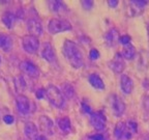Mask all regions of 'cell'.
Instances as JSON below:
<instances>
[{
  "label": "cell",
  "instance_id": "cb8c5ba5",
  "mask_svg": "<svg viewBox=\"0 0 149 140\" xmlns=\"http://www.w3.org/2000/svg\"><path fill=\"white\" fill-rule=\"evenodd\" d=\"M49 4H50L51 9L54 13H58V14H60V13L66 10V5H65L62 1H51Z\"/></svg>",
  "mask_w": 149,
  "mask_h": 140
},
{
  "label": "cell",
  "instance_id": "e575fe53",
  "mask_svg": "<svg viewBox=\"0 0 149 140\" xmlns=\"http://www.w3.org/2000/svg\"><path fill=\"white\" fill-rule=\"evenodd\" d=\"M147 34H148V38H149V24L147 26Z\"/></svg>",
  "mask_w": 149,
  "mask_h": 140
},
{
  "label": "cell",
  "instance_id": "4fadbf2b",
  "mask_svg": "<svg viewBox=\"0 0 149 140\" xmlns=\"http://www.w3.org/2000/svg\"><path fill=\"white\" fill-rule=\"evenodd\" d=\"M40 121V130L47 135H53V128H54V123L50 117L46 116V115H42L38 118Z\"/></svg>",
  "mask_w": 149,
  "mask_h": 140
},
{
  "label": "cell",
  "instance_id": "2e32d148",
  "mask_svg": "<svg viewBox=\"0 0 149 140\" xmlns=\"http://www.w3.org/2000/svg\"><path fill=\"white\" fill-rule=\"evenodd\" d=\"M0 49L5 53L12 51L13 40L10 35L6 34V33H0Z\"/></svg>",
  "mask_w": 149,
  "mask_h": 140
},
{
  "label": "cell",
  "instance_id": "484cf974",
  "mask_svg": "<svg viewBox=\"0 0 149 140\" xmlns=\"http://www.w3.org/2000/svg\"><path fill=\"white\" fill-rule=\"evenodd\" d=\"M130 40H132V38H130V35L125 34V35H122V36H119L118 42L120 43L121 45H123V47H124V46H127V45L130 44Z\"/></svg>",
  "mask_w": 149,
  "mask_h": 140
},
{
  "label": "cell",
  "instance_id": "3957f363",
  "mask_svg": "<svg viewBox=\"0 0 149 140\" xmlns=\"http://www.w3.org/2000/svg\"><path fill=\"white\" fill-rule=\"evenodd\" d=\"M72 28V24L64 19L53 18L48 23V31L51 34H58L65 31H70Z\"/></svg>",
  "mask_w": 149,
  "mask_h": 140
},
{
  "label": "cell",
  "instance_id": "4316f807",
  "mask_svg": "<svg viewBox=\"0 0 149 140\" xmlns=\"http://www.w3.org/2000/svg\"><path fill=\"white\" fill-rule=\"evenodd\" d=\"M89 58L91 59V60H96V59L100 58V52L97 51L96 49H91L90 51H89Z\"/></svg>",
  "mask_w": 149,
  "mask_h": 140
},
{
  "label": "cell",
  "instance_id": "277c9868",
  "mask_svg": "<svg viewBox=\"0 0 149 140\" xmlns=\"http://www.w3.org/2000/svg\"><path fill=\"white\" fill-rule=\"evenodd\" d=\"M22 46L27 53L35 54L40 49V41L34 35L28 34L22 38Z\"/></svg>",
  "mask_w": 149,
  "mask_h": 140
},
{
  "label": "cell",
  "instance_id": "7a4b0ae2",
  "mask_svg": "<svg viewBox=\"0 0 149 140\" xmlns=\"http://www.w3.org/2000/svg\"><path fill=\"white\" fill-rule=\"evenodd\" d=\"M46 97L55 108L62 109L64 107L65 99L61 93L60 89L58 87H56L55 85H49L48 86V88L46 89Z\"/></svg>",
  "mask_w": 149,
  "mask_h": 140
},
{
  "label": "cell",
  "instance_id": "8992f818",
  "mask_svg": "<svg viewBox=\"0 0 149 140\" xmlns=\"http://www.w3.org/2000/svg\"><path fill=\"white\" fill-rule=\"evenodd\" d=\"M20 70L22 73L27 75L28 77L32 78V79H36L40 77V71L37 68V65L34 64L32 61L30 60H24L20 63Z\"/></svg>",
  "mask_w": 149,
  "mask_h": 140
},
{
  "label": "cell",
  "instance_id": "e0dca14e",
  "mask_svg": "<svg viewBox=\"0 0 149 140\" xmlns=\"http://www.w3.org/2000/svg\"><path fill=\"white\" fill-rule=\"evenodd\" d=\"M88 82L91 86L96 90H104L105 89V83L102 81V77L97 74H91L88 76Z\"/></svg>",
  "mask_w": 149,
  "mask_h": 140
},
{
  "label": "cell",
  "instance_id": "603a6c76",
  "mask_svg": "<svg viewBox=\"0 0 149 140\" xmlns=\"http://www.w3.org/2000/svg\"><path fill=\"white\" fill-rule=\"evenodd\" d=\"M60 91L63 94V97H64V99H72L74 96V86L70 83H63L61 85Z\"/></svg>",
  "mask_w": 149,
  "mask_h": 140
},
{
  "label": "cell",
  "instance_id": "83f0119b",
  "mask_svg": "<svg viewBox=\"0 0 149 140\" xmlns=\"http://www.w3.org/2000/svg\"><path fill=\"white\" fill-rule=\"evenodd\" d=\"M2 119L6 125H13L15 123V117L13 116V115H10V114L4 115V116L2 117Z\"/></svg>",
  "mask_w": 149,
  "mask_h": 140
},
{
  "label": "cell",
  "instance_id": "9c48e42d",
  "mask_svg": "<svg viewBox=\"0 0 149 140\" xmlns=\"http://www.w3.org/2000/svg\"><path fill=\"white\" fill-rule=\"evenodd\" d=\"M90 124L96 131H104L107 126V118L102 111L92 112L90 114Z\"/></svg>",
  "mask_w": 149,
  "mask_h": 140
},
{
  "label": "cell",
  "instance_id": "836d02e7",
  "mask_svg": "<svg viewBox=\"0 0 149 140\" xmlns=\"http://www.w3.org/2000/svg\"><path fill=\"white\" fill-rule=\"evenodd\" d=\"M35 140H47V138H46V136H45V135H38Z\"/></svg>",
  "mask_w": 149,
  "mask_h": 140
},
{
  "label": "cell",
  "instance_id": "1f68e13d",
  "mask_svg": "<svg viewBox=\"0 0 149 140\" xmlns=\"http://www.w3.org/2000/svg\"><path fill=\"white\" fill-rule=\"evenodd\" d=\"M93 5V1H89V0H85V1H82V6L85 9H91Z\"/></svg>",
  "mask_w": 149,
  "mask_h": 140
},
{
  "label": "cell",
  "instance_id": "52a82bcc",
  "mask_svg": "<svg viewBox=\"0 0 149 140\" xmlns=\"http://www.w3.org/2000/svg\"><path fill=\"white\" fill-rule=\"evenodd\" d=\"M134 134L128 129L126 121H119L114 128V136L117 140H130Z\"/></svg>",
  "mask_w": 149,
  "mask_h": 140
},
{
  "label": "cell",
  "instance_id": "f546056e",
  "mask_svg": "<svg viewBox=\"0 0 149 140\" xmlns=\"http://www.w3.org/2000/svg\"><path fill=\"white\" fill-rule=\"evenodd\" d=\"M82 109H83V111L85 112V113H87V114H91V113H92L91 107L88 104H86V103H84V102H82Z\"/></svg>",
  "mask_w": 149,
  "mask_h": 140
},
{
  "label": "cell",
  "instance_id": "d6986e66",
  "mask_svg": "<svg viewBox=\"0 0 149 140\" xmlns=\"http://www.w3.org/2000/svg\"><path fill=\"white\" fill-rule=\"evenodd\" d=\"M136 54H137V51H136V48L133 46L132 44L127 45V46H124L122 51H121L120 55L122 56V58L126 59V60H133L136 57Z\"/></svg>",
  "mask_w": 149,
  "mask_h": 140
},
{
  "label": "cell",
  "instance_id": "5b68a950",
  "mask_svg": "<svg viewBox=\"0 0 149 140\" xmlns=\"http://www.w3.org/2000/svg\"><path fill=\"white\" fill-rule=\"evenodd\" d=\"M111 109L113 114L116 117H121L125 112V103L122 101V99L117 94H112L110 99Z\"/></svg>",
  "mask_w": 149,
  "mask_h": 140
},
{
  "label": "cell",
  "instance_id": "4dcf8cb0",
  "mask_svg": "<svg viewBox=\"0 0 149 140\" xmlns=\"http://www.w3.org/2000/svg\"><path fill=\"white\" fill-rule=\"evenodd\" d=\"M89 140H106L105 137L102 135V134L97 133V134H93V135L88 136Z\"/></svg>",
  "mask_w": 149,
  "mask_h": 140
},
{
  "label": "cell",
  "instance_id": "8d00e7d4",
  "mask_svg": "<svg viewBox=\"0 0 149 140\" xmlns=\"http://www.w3.org/2000/svg\"><path fill=\"white\" fill-rule=\"evenodd\" d=\"M0 62H1V56H0Z\"/></svg>",
  "mask_w": 149,
  "mask_h": 140
},
{
  "label": "cell",
  "instance_id": "9a60e30c",
  "mask_svg": "<svg viewBox=\"0 0 149 140\" xmlns=\"http://www.w3.org/2000/svg\"><path fill=\"white\" fill-rule=\"evenodd\" d=\"M24 134L29 140H35L38 136V129L35 126V124L28 121L27 124L24 126Z\"/></svg>",
  "mask_w": 149,
  "mask_h": 140
},
{
  "label": "cell",
  "instance_id": "ac0fdd59",
  "mask_svg": "<svg viewBox=\"0 0 149 140\" xmlns=\"http://www.w3.org/2000/svg\"><path fill=\"white\" fill-rule=\"evenodd\" d=\"M104 38H105V42L108 46L114 47L115 45H116V43L119 41V34H118L117 29H115V28H111L109 31L106 32Z\"/></svg>",
  "mask_w": 149,
  "mask_h": 140
},
{
  "label": "cell",
  "instance_id": "7c38bea8",
  "mask_svg": "<svg viewBox=\"0 0 149 140\" xmlns=\"http://www.w3.org/2000/svg\"><path fill=\"white\" fill-rule=\"evenodd\" d=\"M109 68L111 69L115 74H121L125 69V63H124V59L122 58V56L120 53L116 54L114 56V58L112 59L109 62Z\"/></svg>",
  "mask_w": 149,
  "mask_h": 140
},
{
  "label": "cell",
  "instance_id": "d4e9b609",
  "mask_svg": "<svg viewBox=\"0 0 149 140\" xmlns=\"http://www.w3.org/2000/svg\"><path fill=\"white\" fill-rule=\"evenodd\" d=\"M142 105H143V109H144V111H145V114L149 117V96L144 97Z\"/></svg>",
  "mask_w": 149,
  "mask_h": 140
},
{
  "label": "cell",
  "instance_id": "ba28073f",
  "mask_svg": "<svg viewBox=\"0 0 149 140\" xmlns=\"http://www.w3.org/2000/svg\"><path fill=\"white\" fill-rule=\"evenodd\" d=\"M16 106L22 115H28L32 111V103L24 94H19L16 98Z\"/></svg>",
  "mask_w": 149,
  "mask_h": 140
},
{
  "label": "cell",
  "instance_id": "44dd1931",
  "mask_svg": "<svg viewBox=\"0 0 149 140\" xmlns=\"http://www.w3.org/2000/svg\"><path fill=\"white\" fill-rule=\"evenodd\" d=\"M57 125H58L59 129L62 131L63 133L68 134L72 131V124H70V119L68 116L60 117L57 119Z\"/></svg>",
  "mask_w": 149,
  "mask_h": 140
},
{
  "label": "cell",
  "instance_id": "d6a6232c",
  "mask_svg": "<svg viewBox=\"0 0 149 140\" xmlns=\"http://www.w3.org/2000/svg\"><path fill=\"white\" fill-rule=\"evenodd\" d=\"M118 1L117 0H109L108 1V5H109L110 7H112V8H115V7H117V5H118Z\"/></svg>",
  "mask_w": 149,
  "mask_h": 140
},
{
  "label": "cell",
  "instance_id": "f1b7e54d",
  "mask_svg": "<svg viewBox=\"0 0 149 140\" xmlns=\"http://www.w3.org/2000/svg\"><path fill=\"white\" fill-rule=\"evenodd\" d=\"M35 97H36L38 100L45 99V97H46V89H44V88L37 89L36 92H35Z\"/></svg>",
  "mask_w": 149,
  "mask_h": 140
},
{
  "label": "cell",
  "instance_id": "7402d4cb",
  "mask_svg": "<svg viewBox=\"0 0 149 140\" xmlns=\"http://www.w3.org/2000/svg\"><path fill=\"white\" fill-rule=\"evenodd\" d=\"M15 21H16V16H15L13 13L10 12H6L3 14L2 16V23L4 24V26L8 29L14 27L15 25Z\"/></svg>",
  "mask_w": 149,
  "mask_h": 140
},
{
  "label": "cell",
  "instance_id": "5bb4252c",
  "mask_svg": "<svg viewBox=\"0 0 149 140\" xmlns=\"http://www.w3.org/2000/svg\"><path fill=\"white\" fill-rule=\"evenodd\" d=\"M120 88L122 90V92L125 93V94L132 93V91L134 89V82L130 76H127V75H121Z\"/></svg>",
  "mask_w": 149,
  "mask_h": 140
},
{
  "label": "cell",
  "instance_id": "30bf717a",
  "mask_svg": "<svg viewBox=\"0 0 149 140\" xmlns=\"http://www.w3.org/2000/svg\"><path fill=\"white\" fill-rule=\"evenodd\" d=\"M27 29L31 35L38 37L44 33V28L40 20L36 17H31L27 20Z\"/></svg>",
  "mask_w": 149,
  "mask_h": 140
},
{
  "label": "cell",
  "instance_id": "6da1fadb",
  "mask_svg": "<svg viewBox=\"0 0 149 140\" xmlns=\"http://www.w3.org/2000/svg\"><path fill=\"white\" fill-rule=\"evenodd\" d=\"M62 53L72 68L80 69L84 65L83 52L81 51L80 47L72 41L66 40L63 43Z\"/></svg>",
  "mask_w": 149,
  "mask_h": 140
},
{
  "label": "cell",
  "instance_id": "8fae6325",
  "mask_svg": "<svg viewBox=\"0 0 149 140\" xmlns=\"http://www.w3.org/2000/svg\"><path fill=\"white\" fill-rule=\"evenodd\" d=\"M40 56L49 63H54L56 61V53L53 46L50 43H44L40 50Z\"/></svg>",
  "mask_w": 149,
  "mask_h": 140
},
{
  "label": "cell",
  "instance_id": "d590c367",
  "mask_svg": "<svg viewBox=\"0 0 149 140\" xmlns=\"http://www.w3.org/2000/svg\"><path fill=\"white\" fill-rule=\"evenodd\" d=\"M1 117L2 116H1V110H0V120H1Z\"/></svg>",
  "mask_w": 149,
  "mask_h": 140
},
{
  "label": "cell",
  "instance_id": "ffe728a7",
  "mask_svg": "<svg viewBox=\"0 0 149 140\" xmlns=\"http://www.w3.org/2000/svg\"><path fill=\"white\" fill-rule=\"evenodd\" d=\"M130 9H132V14L135 15H140L141 13L145 9V7L148 4V1H137V0H134V1H130Z\"/></svg>",
  "mask_w": 149,
  "mask_h": 140
}]
</instances>
